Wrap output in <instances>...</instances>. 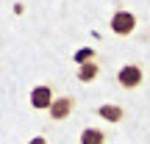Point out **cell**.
Returning <instances> with one entry per match:
<instances>
[{"label":"cell","instance_id":"cell-1","mask_svg":"<svg viewBox=\"0 0 150 144\" xmlns=\"http://www.w3.org/2000/svg\"><path fill=\"white\" fill-rule=\"evenodd\" d=\"M134 28H136V17L131 11H117L111 17V31L117 36H128V33H134Z\"/></svg>","mask_w":150,"mask_h":144},{"label":"cell","instance_id":"cell-2","mask_svg":"<svg viewBox=\"0 0 150 144\" xmlns=\"http://www.w3.org/2000/svg\"><path fill=\"white\" fill-rule=\"evenodd\" d=\"M117 80H120L122 89H136V86L142 83V67H136V64L122 67V70L117 72Z\"/></svg>","mask_w":150,"mask_h":144},{"label":"cell","instance_id":"cell-3","mask_svg":"<svg viewBox=\"0 0 150 144\" xmlns=\"http://www.w3.org/2000/svg\"><path fill=\"white\" fill-rule=\"evenodd\" d=\"M72 108H75V100L72 97H59V100H53V105H50V119H67L72 114Z\"/></svg>","mask_w":150,"mask_h":144},{"label":"cell","instance_id":"cell-4","mask_svg":"<svg viewBox=\"0 0 150 144\" xmlns=\"http://www.w3.org/2000/svg\"><path fill=\"white\" fill-rule=\"evenodd\" d=\"M31 105L33 108H47L53 105V91H50V86H36V89L31 91Z\"/></svg>","mask_w":150,"mask_h":144},{"label":"cell","instance_id":"cell-5","mask_svg":"<svg viewBox=\"0 0 150 144\" xmlns=\"http://www.w3.org/2000/svg\"><path fill=\"white\" fill-rule=\"evenodd\" d=\"M81 144H106V133L97 128H86L81 133Z\"/></svg>","mask_w":150,"mask_h":144},{"label":"cell","instance_id":"cell-6","mask_svg":"<svg viewBox=\"0 0 150 144\" xmlns=\"http://www.w3.org/2000/svg\"><path fill=\"white\" fill-rule=\"evenodd\" d=\"M97 114H100L106 122H122V108L120 105H100Z\"/></svg>","mask_w":150,"mask_h":144},{"label":"cell","instance_id":"cell-7","mask_svg":"<svg viewBox=\"0 0 150 144\" xmlns=\"http://www.w3.org/2000/svg\"><path fill=\"white\" fill-rule=\"evenodd\" d=\"M97 72H100V70H97V64H95V61H89V64H83V67L78 70V80L89 83V80H95V78H97Z\"/></svg>","mask_w":150,"mask_h":144},{"label":"cell","instance_id":"cell-8","mask_svg":"<svg viewBox=\"0 0 150 144\" xmlns=\"http://www.w3.org/2000/svg\"><path fill=\"white\" fill-rule=\"evenodd\" d=\"M92 58H95V50H89V47H83V50H78V53H75V61H78L81 67H83V64H89Z\"/></svg>","mask_w":150,"mask_h":144},{"label":"cell","instance_id":"cell-9","mask_svg":"<svg viewBox=\"0 0 150 144\" xmlns=\"http://www.w3.org/2000/svg\"><path fill=\"white\" fill-rule=\"evenodd\" d=\"M28 144H47V139H42V136H36V139H31Z\"/></svg>","mask_w":150,"mask_h":144}]
</instances>
